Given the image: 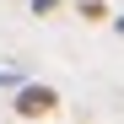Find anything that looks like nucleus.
Segmentation results:
<instances>
[{
  "mask_svg": "<svg viewBox=\"0 0 124 124\" xmlns=\"http://www.w3.org/2000/svg\"><path fill=\"white\" fill-rule=\"evenodd\" d=\"M54 6H59V0H32V16H49Z\"/></svg>",
  "mask_w": 124,
  "mask_h": 124,
  "instance_id": "7ed1b4c3",
  "label": "nucleus"
},
{
  "mask_svg": "<svg viewBox=\"0 0 124 124\" xmlns=\"http://www.w3.org/2000/svg\"><path fill=\"white\" fill-rule=\"evenodd\" d=\"M81 16H86V22H102L108 6H102V0H81Z\"/></svg>",
  "mask_w": 124,
  "mask_h": 124,
  "instance_id": "f03ea898",
  "label": "nucleus"
},
{
  "mask_svg": "<svg viewBox=\"0 0 124 124\" xmlns=\"http://www.w3.org/2000/svg\"><path fill=\"white\" fill-rule=\"evenodd\" d=\"M54 102H59V92H54V86H43V81H32V86L16 92V113H22V119H43Z\"/></svg>",
  "mask_w": 124,
  "mask_h": 124,
  "instance_id": "f257e3e1",
  "label": "nucleus"
},
{
  "mask_svg": "<svg viewBox=\"0 0 124 124\" xmlns=\"http://www.w3.org/2000/svg\"><path fill=\"white\" fill-rule=\"evenodd\" d=\"M11 81H16V76H11V70H0V86H11Z\"/></svg>",
  "mask_w": 124,
  "mask_h": 124,
  "instance_id": "20e7f679",
  "label": "nucleus"
}]
</instances>
